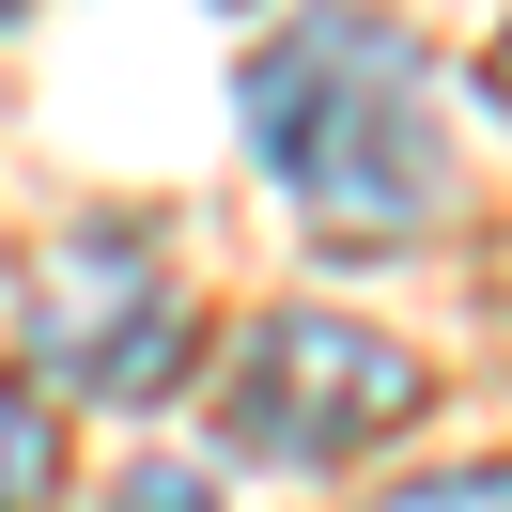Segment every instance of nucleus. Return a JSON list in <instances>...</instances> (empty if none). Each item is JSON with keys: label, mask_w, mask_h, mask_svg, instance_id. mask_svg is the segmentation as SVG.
<instances>
[{"label": "nucleus", "mask_w": 512, "mask_h": 512, "mask_svg": "<svg viewBox=\"0 0 512 512\" xmlns=\"http://www.w3.org/2000/svg\"><path fill=\"white\" fill-rule=\"evenodd\" d=\"M202 404H218V435L249 466H357V450H388L419 419V357L357 311H264V326H233Z\"/></svg>", "instance_id": "nucleus-3"}, {"label": "nucleus", "mask_w": 512, "mask_h": 512, "mask_svg": "<svg viewBox=\"0 0 512 512\" xmlns=\"http://www.w3.org/2000/svg\"><path fill=\"white\" fill-rule=\"evenodd\" d=\"M94 512H233V497H218L202 466H125V481H109Z\"/></svg>", "instance_id": "nucleus-6"}, {"label": "nucleus", "mask_w": 512, "mask_h": 512, "mask_svg": "<svg viewBox=\"0 0 512 512\" xmlns=\"http://www.w3.org/2000/svg\"><path fill=\"white\" fill-rule=\"evenodd\" d=\"M481 109H497V125H512V32L481 47Z\"/></svg>", "instance_id": "nucleus-7"}, {"label": "nucleus", "mask_w": 512, "mask_h": 512, "mask_svg": "<svg viewBox=\"0 0 512 512\" xmlns=\"http://www.w3.org/2000/svg\"><path fill=\"white\" fill-rule=\"evenodd\" d=\"M16 357L47 404H171L202 373V295L171 264V233H140V218L47 233L16 280Z\"/></svg>", "instance_id": "nucleus-2"}, {"label": "nucleus", "mask_w": 512, "mask_h": 512, "mask_svg": "<svg viewBox=\"0 0 512 512\" xmlns=\"http://www.w3.org/2000/svg\"><path fill=\"white\" fill-rule=\"evenodd\" d=\"M233 109H249V171L326 233V249L435 233L450 140H435V63H419L404 16H373V0H295L280 32L249 47Z\"/></svg>", "instance_id": "nucleus-1"}, {"label": "nucleus", "mask_w": 512, "mask_h": 512, "mask_svg": "<svg viewBox=\"0 0 512 512\" xmlns=\"http://www.w3.org/2000/svg\"><path fill=\"white\" fill-rule=\"evenodd\" d=\"M63 497V404L0 373V512H47Z\"/></svg>", "instance_id": "nucleus-4"}, {"label": "nucleus", "mask_w": 512, "mask_h": 512, "mask_svg": "<svg viewBox=\"0 0 512 512\" xmlns=\"http://www.w3.org/2000/svg\"><path fill=\"white\" fill-rule=\"evenodd\" d=\"M373 512H512V450H481V466H419V481H388Z\"/></svg>", "instance_id": "nucleus-5"}]
</instances>
